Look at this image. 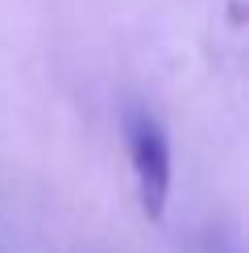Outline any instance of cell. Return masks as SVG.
<instances>
[{
  "label": "cell",
  "instance_id": "6da1fadb",
  "mask_svg": "<svg viewBox=\"0 0 249 253\" xmlns=\"http://www.w3.org/2000/svg\"><path fill=\"white\" fill-rule=\"evenodd\" d=\"M124 145H129L133 174H137L141 208L150 220H158L170 199V137L150 108L133 104V108H124Z\"/></svg>",
  "mask_w": 249,
  "mask_h": 253
},
{
  "label": "cell",
  "instance_id": "7a4b0ae2",
  "mask_svg": "<svg viewBox=\"0 0 249 253\" xmlns=\"http://www.w3.org/2000/svg\"><path fill=\"white\" fill-rule=\"evenodd\" d=\"M204 253H241L237 228H212V233L204 237Z\"/></svg>",
  "mask_w": 249,
  "mask_h": 253
}]
</instances>
